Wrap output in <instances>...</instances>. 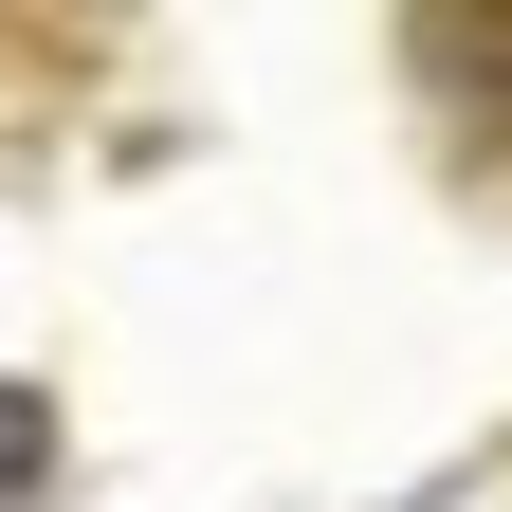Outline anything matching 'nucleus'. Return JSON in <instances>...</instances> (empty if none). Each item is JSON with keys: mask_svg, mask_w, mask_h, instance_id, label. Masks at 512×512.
I'll list each match as a JSON object with an SVG mask.
<instances>
[{"mask_svg": "<svg viewBox=\"0 0 512 512\" xmlns=\"http://www.w3.org/2000/svg\"><path fill=\"white\" fill-rule=\"evenodd\" d=\"M421 74H439V110H458V147L512 165V19H421Z\"/></svg>", "mask_w": 512, "mask_h": 512, "instance_id": "1", "label": "nucleus"}, {"mask_svg": "<svg viewBox=\"0 0 512 512\" xmlns=\"http://www.w3.org/2000/svg\"><path fill=\"white\" fill-rule=\"evenodd\" d=\"M37 494H55V403L0 384V512H37Z\"/></svg>", "mask_w": 512, "mask_h": 512, "instance_id": "2", "label": "nucleus"}]
</instances>
